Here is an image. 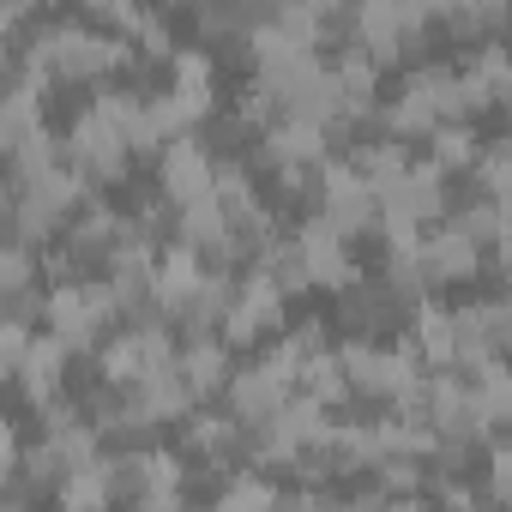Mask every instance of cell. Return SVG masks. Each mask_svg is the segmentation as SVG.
I'll list each match as a JSON object with an SVG mask.
<instances>
[{
	"label": "cell",
	"mask_w": 512,
	"mask_h": 512,
	"mask_svg": "<svg viewBox=\"0 0 512 512\" xmlns=\"http://www.w3.org/2000/svg\"><path fill=\"white\" fill-rule=\"evenodd\" d=\"M338 362H344V374H350V392L386 398L392 410H398L422 380H428V374H422V356H416V344H410V338H398V344L350 338V344H338Z\"/></svg>",
	"instance_id": "1"
},
{
	"label": "cell",
	"mask_w": 512,
	"mask_h": 512,
	"mask_svg": "<svg viewBox=\"0 0 512 512\" xmlns=\"http://www.w3.org/2000/svg\"><path fill=\"white\" fill-rule=\"evenodd\" d=\"M121 314L109 278H73V284H55L43 290V332H55L67 350H97L103 326Z\"/></svg>",
	"instance_id": "2"
},
{
	"label": "cell",
	"mask_w": 512,
	"mask_h": 512,
	"mask_svg": "<svg viewBox=\"0 0 512 512\" xmlns=\"http://www.w3.org/2000/svg\"><path fill=\"white\" fill-rule=\"evenodd\" d=\"M434 25H440L434 7H398V0H368V7L350 13V37H356V49H368L380 67L398 61L404 49H416Z\"/></svg>",
	"instance_id": "3"
},
{
	"label": "cell",
	"mask_w": 512,
	"mask_h": 512,
	"mask_svg": "<svg viewBox=\"0 0 512 512\" xmlns=\"http://www.w3.org/2000/svg\"><path fill=\"white\" fill-rule=\"evenodd\" d=\"M284 302H290V290L272 272L247 266L241 284H235V302H229V314L217 326V338L223 344H266V338H278L284 332Z\"/></svg>",
	"instance_id": "4"
},
{
	"label": "cell",
	"mask_w": 512,
	"mask_h": 512,
	"mask_svg": "<svg viewBox=\"0 0 512 512\" xmlns=\"http://www.w3.org/2000/svg\"><path fill=\"white\" fill-rule=\"evenodd\" d=\"M229 416L241 422V428H266V422H278L290 404H296V368H284L272 350L260 356V362H247V368H235V380H229Z\"/></svg>",
	"instance_id": "5"
},
{
	"label": "cell",
	"mask_w": 512,
	"mask_h": 512,
	"mask_svg": "<svg viewBox=\"0 0 512 512\" xmlns=\"http://www.w3.org/2000/svg\"><path fill=\"white\" fill-rule=\"evenodd\" d=\"M314 199H320V217L344 235H362V229H380V187L350 163V157H332L314 181Z\"/></svg>",
	"instance_id": "6"
},
{
	"label": "cell",
	"mask_w": 512,
	"mask_h": 512,
	"mask_svg": "<svg viewBox=\"0 0 512 512\" xmlns=\"http://www.w3.org/2000/svg\"><path fill=\"white\" fill-rule=\"evenodd\" d=\"M217 169H223V157H217L199 133H181V139L157 157V187H163V199H169L175 211H187V205L217 199Z\"/></svg>",
	"instance_id": "7"
},
{
	"label": "cell",
	"mask_w": 512,
	"mask_h": 512,
	"mask_svg": "<svg viewBox=\"0 0 512 512\" xmlns=\"http://www.w3.org/2000/svg\"><path fill=\"white\" fill-rule=\"evenodd\" d=\"M296 260H302L308 290H338V296H350V290L362 284V278H356V260H350V235L332 229L320 211L296 229Z\"/></svg>",
	"instance_id": "8"
},
{
	"label": "cell",
	"mask_w": 512,
	"mask_h": 512,
	"mask_svg": "<svg viewBox=\"0 0 512 512\" xmlns=\"http://www.w3.org/2000/svg\"><path fill=\"white\" fill-rule=\"evenodd\" d=\"M446 211V175L422 157L410 163L398 181L380 187V223H398V229H434Z\"/></svg>",
	"instance_id": "9"
},
{
	"label": "cell",
	"mask_w": 512,
	"mask_h": 512,
	"mask_svg": "<svg viewBox=\"0 0 512 512\" xmlns=\"http://www.w3.org/2000/svg\"><path fill=\"white\" fill-rule=\"evenodd\" d=\"M458 91H464V115H476V109H494V103H506L512 97V49L500 43V37H482V43H470L458 61Z\"/></svg>",
	"instance_id": "10"
},
{
	"label": "cell",
	"mask_w": 512,
	"mask_h": 512,
	"mask_svg": "<svg viewBox=\"0 0 512 512\" xmlns=\"http://www.w3.org/2000/svg\"><path fill=\"white\" fill-rule=\"evenodd\" d=\"M211 272L217 266H205L193 247H169L163 260H157V272H151V314L157 320H187L193 302L205 296V278Z\"/></svg>",
	"instance_id": "11"
},
{
	"label": "cell",
	"mask_w": 512,
	"mask_h": 512,
	"mask_svg": "<svg viewBox=\"0 0 512 512\" xmlns=\"http://www.w3.org/2000/svg\"><path fill=\"white\" fill-rule=\"evenodd\" d=\"M422 272H428V290H434V284H470V278L482 272V241H476L458 217L422 229Z\"/></svg>",
	"instance_id": "12"
},
{
	"label": "cell",
	"mask_w": 512,
	"mask_h": 512,
	"mask_svg": "<svg viewBox=\"0 0 512 512\" xmlns=\"http://www.w3.org/2000/svg\"><path fill=\"white\" fill-rule=\"evenodd\" d=\"M169 103L181 109V121L199 133V121L217 109V67H211V55L199 49V43H181L175 49V61H169Z\"/></svg>",
	"instance_id": "13"
},
{
	"label": "cell",
	"mask_w": 512,
	"mask_h": 512,
	"mask_svg": "<svg viewBox=\"0 0 512 512\" xmlns=\"http://www.w3.org/2000/svg\"><path fill=\"white\" fill-rule=\"evenodd\" d=\"M410 344H416V356H422L434 374H452V368H458V308L416 302V314H410Z\"/></svg>",
	"instance_id": "14"
},
{
	"label": "cell",
	"mask_w": 512,
	"mask_h": 512,
	"mask_svg": "<svg viewBox=\"0 0 512 512\" xmlns=\"http://www.w3.org/2000/svg\"><path fill=\"white\" fill-rule=\"evenodd\" d=\"M175 368H181V380L193 386V398L229 392V380H235V368H229V344L211 338V332H187V344L175 350Z\"/></svg>",
	"instance_id": "15"
},
{
	"label": "cell",
	"mask_w": 512,
	"mask_h": 512,
	"mask_svg": "<svg viewBox=\"0 0 512 512\" xmlns=\"http://www.w3.org/2000/svg\"><path fill=\"white\" fill-rule=\"evenodd\" d=\"M67 344L55 338V332H37V344H31V356H25V368L13 374V386L43 410V404H55L61 398V380H67Z\"/></svg>",
	"instance_id": "16"
},
{
	"label": "cell",
	"mask_w": 512,
	"mask_h": 512,
	"mask_svg": "<svg viewBox=\"0 0 512 512\" xmlns=\"http://www.w3.org/2000/svg\"><path fill=\"white\" fill-rule=\"evenodd\" d=\"M464 386H470V416H476L482 434L512 422V362H506V356H494L488 368L464 374Z\"/></svg>",
	"instance_id": "17"
},
{
	"label": "cell",
	"mask_w": 512,
	"mask_h": 512,
	"mask_svg": "<svg viewBox=\"0 0 512 512\" xmlns=\"http://www.w3.org/2000/svg\"><path fill=\"white\" fill-rule=\"evenodd\" d=\"M181 452L187 458H229V452H241V422L229 410H193L181 422Z\"/></svg>",
	"instance_id": "18"
},
{
	"label": "cell",
	"mask_w": 512,
	"mask_h": 512,
	"mask_svg": "<svg viewBox=\"0 0 512 512\" xmlns=\"http://www.w3.org/2000/svg\"><path fill=\"white\" fill-rule=\"evenodd\" d=\"M55 494H61V512H103V506L121 494V482H115V458H97V464L73 470Z\"/></svg>",
	"instance_id": "19"
},
{
	"label": "cell",
	"mask_w": 512,
	"mask_h": 512,
	"mask_svg": "<svg viewBox=\"0 0 512 512\" xmlns=\"http://www.w3.org/2000/svg\"><path fill=\"white\" fill-rule=\"evenodd\" d=\"M278 506H284V494L272 488L266 470H235V476H223V488L211 500V512H278Z\"/></svg>",
	"instance_id": "20"
},
{
	"label": "cell",
	"mask_w": 512,
	"mask_h": 512,
	"mask_svg": "<svg viewBox=\"0 0 512 512\" xmlns=\"http://www.w3.org/2000/svg\"><path fill=\"white\" fill-rule=\"evenodd\" d=\"M422 145H428V163H434L440 175H452V169H476V163H482V145H476L470 121H446V127H434Z\"/></svg>",
	"instance_id": "21"
},
{
	"label": "cell",
	"mask_w": 512,
	"mask_h": 512,
	"mask_svg": "<svg viewBox=\"0 0 512 512\" xmlns=\"http://www.w3.org/2000/svg\"><path fill=\"white\" fill-rule=\"evenodd\" d=\"M296 392L302 398H314V404H344L350 398V374H344V362H338V350H326V356H314L302 374H296Z\"/></svg>",
	"instance_id": "22"
},
{
	"label": "cell",
	"mask_w": 512,
	"mask_h": 512,
	"mask_svg": "<svg viewBox=\"0 0 512 512\" xmlns=\"http://www.w3.org/2000/svg\"><path fill=\"white\" fill-rule=\"evenodd\" d=\"M488 500L512 512V440L488 446Z\"/></svg>",
	"instance_id": "23"
},
{
	"label": "cell",
	"mask_w": 512,
	"mask_h": 512,
	"mask_svg": "<svg viewBox=\"0 0 512 512\" xmlns=\"http://www.w3.org/2000/svg\"><path fill=\"white\" fill-rule=\"evenodd\" d=\"M494 266H500V278H506V296H512V241H506V247H494Z\"/></svg>",
	"instance_id": "24"
}]
</instances>
